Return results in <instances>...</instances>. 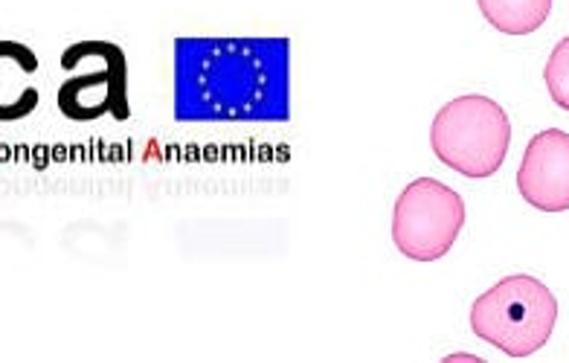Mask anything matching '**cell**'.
<instances>
[{
	"instance_id": "6da1fadb",
	"label": "cell",
	"mask_w": 569,
	"mask_h": 363,
	"mask_svg": "<svg viewBox=\"0 0 569 363\" xmlns=\"http://www.w3.org/2000/svg\"><path fill=\"white\" fill-rule=\"evenodd\" d=\"M172 84L178 122H288L291 39H178Z\"/></svg>"
},
{
	"instance_id": "7a4b0ae2",
	"label": "cell",
	"mask_w": 569,
	"mask_h": 363,
	"mask_svg": "<svg viewBox=\"0 0 569 363\" xmlns=\"http://www.w3.org/2000/svg\"><path fill=\"white\" fill-rule=\"evenodd\" d=\"M558 323V300L535 276L517 273L488 288L471 305V329L509 357H529L547 346Z\"/></svg>"
},
{
	"instance_id": "3957f363",
	"label": "cell",
	"mask_w": 569,
	"mask_h": 363,
	"mask_svg": "<svg viewBox=\"0 0 569 363\" xmlns=\"http://www.w3.org/2000/svg\"><path fill=\"white\" fill-rule=\"evenodd\" d=\"M511 122L495 99L471 93L436 114L430 145L445 167L465 178H491L509 154Z\"/></svg>"
},
{
	"instance_id": "277c9868",
	"label": "cell",
	"mask_w": 569,
	"mask_h": 363,
	"mask_svg": "<svg viewBox=\"0 0 569 363\" xmlns=\"http://www.w3.org/2000/svg\"><path fill=\"white\" fill-rule=\"evenodd\" d=\"M61 70L70 73L59 88V111L70 122H97L99 117L128 120V61L111 41H76L61 53Z\"/></svg>"
},
{
	"instance_id": "5b68a950",
	"label": "cell",
	"mask_w": 569,
	"mask_h": 363,
	"mask_svg": "<svg viewBox=\"0 0 569 363\" xmlns=\"http://www.w3.org/2000/svg\"><path fill=\"white\" fill-rule=\"evenodd\" d=\"M465 224V201L433 178L412 181L392 210V242L416 262L442 259Z\"/></svg>"
},
{
	"instance_id": "8992f818",
	"label": "cell",
	"mask_w": 569,
	"mask_h": 363,
	"mask_svg": "<svg viewBox=\"0 0 569 363\" xmlns=\"http://www.w3.org/2000/svg\"><path fill=\"white\" fill-rule=\"evenodd\" d=\"M517 190L526 204L543 212L569 210V134L549 129L529 140L517 169Z\"/></svg>"
},
{
	"instance_id": "52a82bcc",
	"label": "cell",
	"mask_w": 569,
	"mask_h": 363,
	"mask_svg": "<svg viewBox=\"0 0 569 363\" xmlns=\"http://www.w3.org/2000/svg\"><path fill=\"white\" fill-rule=\"evenodd\" d=\"M41 68L38 56L21 41L0 39V122L27 120L41 102L36 84L30 82Z\"/></svg>"
},
{
	"instance_id": "ba28073f",
	"label": "cell",
	"mask_w": 569,
	"mask_h": 363,
	"mask_svg": "<svg viewBox=\"0 0 569 363\" xmlns=\"http://www.w3.org/2000/svg\"><path fill=\"white\" fill-rule=\"evenodd\" d=\"M480 12L495 30L506 36H529L547 23L552 0H477Z\"/></svg>"
},
{
	"instance_id": "9c48e42d",
	"label": "cell",
	"mask_w": 569,
	"mask_h": 363,
	"mask_svg": "<svg viewBox=\"0 0 569 363\" xmlns=\"http://www.w3.org/2000/svg\"><path fill=\"white\" fill-rule=\"evenodd\" d=\"M543 79H547L549 97H552L555 105L569 111V36L555 44L547 70H543Z\"/></svg>"
}]
</instances>
